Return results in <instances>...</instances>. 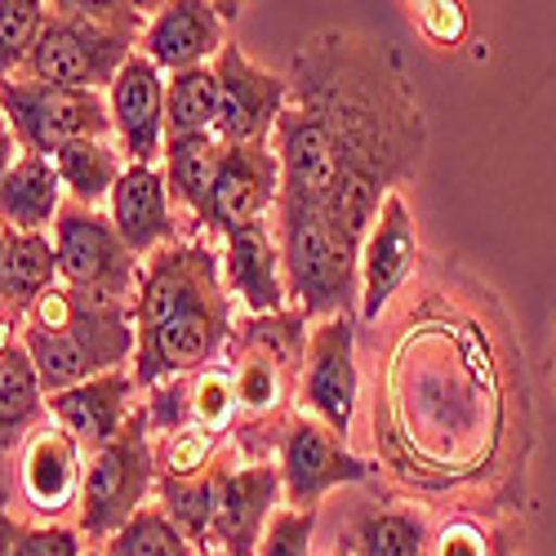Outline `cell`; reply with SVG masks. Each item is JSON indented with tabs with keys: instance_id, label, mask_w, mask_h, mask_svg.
I'll return each instance as SVG.
<instances>
[{
	"instance_id": "1",
	"label": "cell",
	"mask_w": 556,
	"mask_h": 556,
	"mask_svg": "<svg viewBox=\"0 0 556 556\" xmlns=\"http://www.w3.org/2000/svg\"><path fill=\"white\" fill-rule=\"evenodd\" d=\"M281 161L276 245L307 320L361 307V245L383 201L419 174L428 121L383 40L326 27L290 59V99L276 121Z\"/></svg>"
},
{
	"instance_id": "2",
	"label": "cell",
	"mask_w": 556,
	"mask_h": 556,
	"mask_svg": "<svg viewBox=\"0 0 556 556\" xmlns=\"http://www.w3.org/2000/svg\"><path fill=\"white\" fill-rule=\"evenodd\" d=\"M134 383L156 388L218 365L231 339V294L205 241H174L143 263L134 299Z\"/></svg>"
},
{
	"instance_id": "3",
	"label": "cell",
	"mask_w": 556,
	"mask_h": 556,
	"mask_svg": "<svg viewBox=\"0 0 556 556\" xmlns=\"http://www.w3.org/2000/svg\"><path fill=\"white\" fill-rule=\"evenodd\" d=\"M134 307L80 294L63 281L45 290L23 320V352L36 365L45 396L112 375L134 356Z\"/></svg>"
},
{
	"instance_id": "4",
	"label": "cell",
	"mask_w": 556,
	"mask_h": 556,
	"mask_svg": "<svg viewBox=\"0 0 556 556\" xmlns=\"http://www.w3.org/2000/svg\"><path fill=\"white\" fill-rule=\"evenodd\" d=\"M143 27L148 18L138 5H76V0L50 5L27 76L40 85L103 94L121 76V67L138 54Z\"/></svg>"
},
{
	"instance_id": "5",
	"label": "cell",
	"mask_w": 556,
	"mask_h": 556,
	"mask_svg": "<svg viewBox=\"0 0 556 556\" xmlns=\"http://www.w3.org/2000/svg\"><path fill=\"white\" fill-rule=\"evenodd\" d=\"M156 454H152V424L148 405H134L125 428L89 454L85 481H80V503H76V530L94 543H108L129 517L148 507V494L156 485Z\"/></svg>"
},
{
	"instance_id": "6",
	"label": "cell",
	"mask_w": 556,
	"mask_h": 556,
	"mask_svg": "<svg viewBox=\"0 0 556 556\" xmlns=\"http://www.w3.org/2000/svg\"><path fill=\"white\" fill-rule=\"evenodd\" d=\"M0 112H5L18 148L27 156H45V161L67 143H80V138H108L112 134V112H108L103 94L40 85L31 76L0 80Z\"/></svg>"
},
{
	"instance_id": "7",
	"label": "cell",
	"mask_w": 556,
	"mask_h": 556,
	"mask_svg": "<svg viewBox=\"0 0 556 556\" xmlns=\"http://www.w3.org/2000/svg\"><path fill=\"white\" fill-rule=\"evenodd\" d=\"M54 250H59L63 286L134 307L143 267H138V258L129 254V245L121 241V231L112 227L108 214L67 201L54 218Z\"/></svg>"
},
{
	"instance_id": "8",
	"label": "cell",
	"mask_w": 556,
	"mask_h": 556,
	"mask_svg": "<svg viewBox=\"0 0 556 556\" xmlns=\"http://www.w3.org/2000/svg\"><path fill=\"white\" fill-rule=\"evenodd\" d=\"M214 80H218V116H214V138L223 148H250V143H271L276 121L290 99V76H276L258 67L241 45H223L214 59Z\"/></svg>"
},
{
	"instance_id": "9",
	"label": "cell",
	"mask_w": 556,
	"mask_h": 556,
	"mask_svg": "<svg viewBox=\"0 0 556 556\" xmlns=\"http://www.w3.org/2000/svg\"><path fill=\"white\" fill-rule=\"evenodd\" d=\"M281 494L286 507H299V513H316L320 498L339 485H361L369 477V463L356 458L343 437H334L326 424H316L312 414H299V419L286 424L281 432Z\"/></svg>"
},
{
	"instance_id": "10",
	"label": "cell",
	"mask_w": 556,
	"mask_h": 556,
	"mask_svg": "<svg viewBox=\"0 0 556 556\" xmlns=\"http://www.w3.org/2000/svg\"><path fill=\"white\" fill-rule=\"evenodd\" d=\"M356 316L316 320L303 348V409L316 424H326L334 437H348L356 414Z\"/></svg>"
},
{
	"instance_id": "11",
	"label": "cell",
	"mask_w": 556,
	"mask_h": 556,
	"mask_svg": "<svg viewBox=\"0 0 556 556\" xmlns=\"http://www.w3.org/2000/svg\"><path fill=\"white\" fill-rule=\"evenodd\" d=\"M276 498H286L276 463H214V547L223 556H258Z\"/></svg>"
},
{
	"instance_id": "12",
	"label": "cell",
	"mask_w": 556,
	"mask_h": 556,
	"mask_svg": "<svg viewBox=\"0 0 556 556\" xmlns=\"http://www.w3.org/2000/svg\"><path fill=\"white\" fill-rule=\"evenodd\" d=\"M276 197H281V161H276L271 143L223 148L201 227L214 237H227L245 223H263L267 210H276Z\"/></svg>"
},
{
	"instance_id": "13",
	"label": "cell",
	"mask_w": 556,
	"mask_h": 556,
	"mask_svg": "<svg viewBox=\"0 0 556 556\" xmlns=\"http://www.w3.org/2000/svg\"><path fill=\"white\" fill-rule=\"evenodd\" d=\"M112 134L129 165H156L165 156V76L152 59L134 54L108 85Z\"/></svg>"
},
{
	"instance_id": "14",
	"label": "cell",
	"mask_w": 556,
	"mask_h": 556,
	"mask_svg": "<svg viewBox=\"0 0 556 556\" xmlns=\"http://www.w3.org/2000/svg\"><path fill=\"white\" fill-rule=\"evenodd\" d=\"M414 263H419V227H414L405 197L392 192L361 245V320H379L392 294L409 281Z\"/></svg>"
},
{
	"instance_id": "15",
	"label": "cell",
	"mask_w": 556,
	"mask_h": 556,
	"mask_svg": "<svg viewBox=\"0 0 556 556\" xmlns=\"http://www.w3.org/2000/svg\"><path fill=\"white\" fill-rule=\"evenodd\" d=\"M223 286L231 299H241V307L250 316H276L290 303V286H286V263H281V245H276V231L263 223H245L237 231L223 237Z\"/></svg>"
},
{
	"instance_id": "16",
	"label": "cell",
	"mask_w": 556,
	"mask_h": 556,
	"mask_svg": "<svg viewBox=\"0 0 556 556\" xmlns=\"http://www.w3.org/2000/svg\"><path fill=\"white\" fill-rule=\"evenodd\" d=\"M223 23L227 10L223 5H205V0H174V5L156 10L143 27L138 40V54L152 59L161 72H192V67H210L223 54Z\"/></svg>"
},
{
	"instance_id": "17",
	"label": "cell",
	"mask_w": 556,
	"mask_h": 556,
	"mask_svg": "<svg viewBox=\"0 0 556 556\" xmlns=\"http://www.w3.org/2000/svg\"><path fill=\"white\" fill-rule=\"evenodd\" d=\"M134 369H112V375H99L89 383H76L67 392H54L45 396V409H50V419L80 445V450H103L121 428L125 419L134 414Z\"/></svg>"
},
{
	"instance_id": "18",
	"label": "cell",
	"mask_w": 556,
	"mask_h": 556,
	"mask_svg": "<svg viewBox=\"0 0 556 556\" xmlns=\"http://www.w3.org/2000/svg\"><path fill=\"white\" fill-rule=\"evenodd\" d=\"M108 218L134 258H152L156 250L174 245V201L165 188V169L125 165L108 197Z\"/></svg>"
},
{
	"instance_id": "19",
	"label": "cell",
	"mask_w": 556,
	"mask_h": 556,
	"mask_svg": "<svg viewBox=\"0 0 556 556\" xmlns=\"http://www.w3.org/2000/svg\"><path fill=\"white\" fill-rule=\"evenodd\" d=\"M18 481H23V498L31 503V513H40V517L67 513L72 503H80V481H85L80 445L59 424L36 428L23 441Z\"/></svg>"
},
{
	"instance_id": "20",
	"label": "cell",
	"mask_w": 556,
	"mask_h": 556,
	"mask_svg": "<svg viewBox=\"0 0 556 556\" xmlns=\"http://www.w3.org/2000/svg\"><path fill=\"white\" fill-rule=\"evenodd\" d=\"M67 205V192L45 156H18L10 174L0 178V223L14 231H45L54 227L59 210Z\"/></svg>"
},
{
	"instance_id": "21",
	"label": "cell",
	"mask_w": 556,
	"mask_h": 556,
	"mask_svg": "<svg viewBox=\"0 0 556 556\" xmlns=\"http://www.w3.org/2000/svg\"><path fill=\"white\" fill-rule=\"evenodd\" d=\"M5 227V223H0ZM59 286V250L45 231H14L5 227V258H0V299L5 307L27 320L36 299Z\"/></svg>"
},
{
	"instance_id": "22",
	"label": "cell",
	"mask_w": 556,
	"mask_h": 556,
	"mask_svg": "<svg viewBox=\"0 0 556 556\" xmlns=\"http://www.w3.org/2000/svg\"><path fill=\"white\" fill-rule=\"evenodd\" d=\"M348 556H424L428 521L414 507H356L339 530Z\"/></svg>"
},
{
	"instance_id": "23",
	"label": "cell",
	"mask_w": 556,
	"mask_h": 556,
	"mask_svg": "<svg viewBox=\"0 0 556 556\" xmlns=\"http://www.w3.org/2000/svg\"><path fill=\"white\" fill-rule=\"evenodd\" d=\"M218 161H223V143H218L214 134L169 138V143H165V188H169V201L182 205L197 223L210 210Z\"/></svg>"
},
{
	"instance_id": "24",
	"label": "cell",
	"mask_w": 556,
	"mask_h": 556,
	"mask_svg": "<svg viewBox=\"0 0 556 556\" xmlns=\"http://www.w3.org/2000/svg\"><path fill=\"white\" fill-rule=\"evenodd\" d=\"M59 182H63V192L72 205H85V210H99L112 188H116V178L125 174L121 165V152L108 143V138H80V143H67L50 156Z\"/></svg>"
},
{
	"instance_id": "25",
	"label": "cell",
	"mask_w": 556,
	"mask_h": 556,
	"mask_svg": "<svg viewBox=\"0 0 556 556\" xmlns=\"http://www.w3.org/2000/svg\"><path fill=\"white\" fill-rule=\"evenodd\" d=\"M45 409V388L36 379V365L23 348L0 356V454H10L31 437V424Z\"/></svg>"
},
{
	"instance_id": "26",
	"label": "cell",
	"mask_w": 556,
	"mask_h": 556,
	"mask_svg": "<svg viewBox=\"0 0 556 556\" xmlns=\"http://www.w3.org/2000/svg\"><path fill=\"white\" fill-rule=\"evenodd\" d=\"M214 116H218L214 63L210 67H192V72H174L165 80V143L169 138L214 134Z\"/></svg>"
},
{
	"instance_id": "27",
	"label": "cell",
	"mask_w": 556,
	"mask_h": 556,
	"mask_svg": "<svg viewBox=\"0 0 556 556\" xmlns=\"http://www.w3.org/2000/svg\"><path fill=\"white\" fill-rule=\"evenodd\" d=\"M161 513L174 521V530L192 547H214V468L201 477H161L156 472Z\"/></svg>"
},
{
	"instance_id": "28",
	"label": "cell",
	"mask_w": 556,
	"mask_h": 556,
	"mask_svg": "<svg viewBox=\"0 0 556 556\" xmlns=\"http://www.w3.org/2000/svg\"><path fill=\"white\" fill-rule=\"evenodd\" d=\"M197 547L174 530V521L161 513V507H143L138 517H129L99 556H192Z\"/></svg>"
},
{
	"instance_id": "29",
	"label": "cell",
	"mask_w": 556,
	"mask_h": 556,
	"mask_svg": "<svg viewBox=\"0 0 556 556\" xmlns=\"http://www.w3.org/2000/svg\"><path fill=\"white\" fill-rule=\"evenodd\" d=\"M45 18H50V5L40 0H0V80L31 63Z\"/></svg>"
},
{
	"instance_id": "30",
	"label": "cell",
	"mask_w": 556,
	"mask_h": 556,
	"mask_svg": "<svg viewBox=\"0 0 556 556\" xmlns=\"http://www.w3.org/2000/svg\"><path fill=\"white\" fill-rule=\"evenodd\" d=\"M188 405H192V428L214 437L237 419V379H231L227 365H210L201 375H188Z\"/></svg>"
},
{
	"instance_id": "31",
	"label": "cell",
	"mask_w": 556,
	"mask_h": 556,
	"mask_svg": "<svg viewBox=\"0 0 556 556\" xmlns=\"http://www.w3.org/2000/svg\"><path fill=\"white\" fill-rule=\"evenodd\" d=\"M316 513H299V507H276L258 556H312V539H316Z\"/></svg>"
},
{
	"instance_id": "32",
	"label": "cell",
	"mask_w": 556,
	"mask_h": 556,
	"mask_svg": "<svg viewBox=\"0 0 556 556\" xmlns=\"http://www.w3.org/2000/svg\"><path fill=\"white\" fill-rule=\"evenodd\" d=\"M14 556H85V543H80V530L72 526H27Z\"/></svg>"
},
{
	"instance_id": "33",
	"label": "cell",
	"mask_w": 556,
	"mask_h": 556,
	"mask_svg": "<svg viewBox=\"0 0 556 556\" xmlns=\"http://www.w3.org/2000/svg\"><path fill=\"white\" fill-rule=\"evenodd\" d=\"M424 31H428L432 40H441V45L458 40V31H463V10H458V5H424Z\"/></svg>"
},
{
	"instance_id": "34",
	"label": "cell",
	"mask_w": 556,
	"mask_h": 556,
	"mask_svg": "<svg viewBox=\"0 0 556 556\" xmlns=\"http://www.w3.org/2000/svg\"><path fill=\"white\" fill-rule=\"evenodd\" d=\"M23 530H27V526H18V521L10 517V507H5V490H0V556H14V547H18Z\"/></svg>"
},
{
	"instance_id": "35",
	"label": "cell",
	"mask_w": 556,
	"mask_h": 556,
	"mask_svg": "<svg viewBox=\"0 0 556 556\" xmlns=\"http://www.w3.org/2000/svg\"><path fill=\"white\" fill-rule=\"evenodd\" d=\"M18 161V138H14V129H10V121H5V112H0V178L10 174V165Z\"/></svg>"
},
{
	"instance_id": "36",
	"label": "cell",
	"mask_w": 556,
	"mask_h": 556,
	"mask_svg": "<svg viewBox=\"0 0 556 556\" xmlns=\"http://www.w3.org/2000/svg\"><path fill=\"white\" fill-rule=\"evenodd\" d=\"M552 388H556V330H552Z\"/></svg>"
},
{
	"instance_id": "37",
	"label": "cell",
	"mask_w": 556,
	"mask_h": 556,
	"mask_svg": "<svg viewBox=\"0 0 556 556\" xmlns=\"http://www.w3.org/2000/svg\"><path fill=\"white\" fill-rule=\"evenodd\" d=\"M330 556H348V552H343V547H334V552H330Z\"/></svg>"
},
{
	"instance_id": "38",
	"label": "cell",
	"mask_w": 556,
	"mask_h": 556,
	"mask_svg": "<svg viewBox=\"0 0 556 556\" xmlns=\"http://www.w3.org/2000/svg\"><path fill=\"white\" fill-rule=\"evenodd\" d=\"M85 556H99V552H85Z\"/></svg>"
},
{
	"instance_id": "39",
	"label": "cell",
	"mask_w": 556,
	"mask_h": 556,
	"mask_svg": "<svg viewBox=\"0 0 556 556\" xmlns=\"http://www.w3.org/2000/svg\"><path fill=\"white\" fill-rule=\"evenodd\" d=\"M210 556H223V552H210Z\"/></svg>"
}]
</instances>
